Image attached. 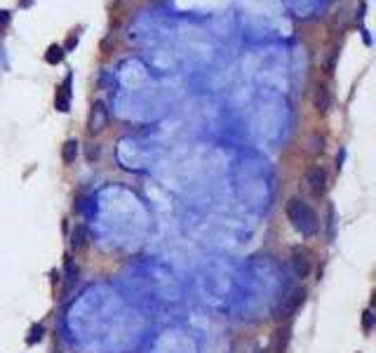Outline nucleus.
Segmentation results:
<instances>
[{
    "label": "nucleus",
    "instance_id": "obj_1",
    "mask_svg": "<svg viewBox=\"0 0 376 353\" xmlns=\"http://www.w3.org/2000/svg\"><path fill=\"white\" fill-rule=\"evenodd\" d=\"M287 219H290L292 229L299 231L303 238L315 236L320 229L315 210H313L306 200H301V198H290V203H287Z\"/></svg>",
    "mask_w": 376,
    "mask_h": 353
},
{
    "label": "nucleus",
    "instance_id": "obj_2",
    "mask_svg": "<svg viewBox=\"0 0 376 353\" xmlns=\"http://www.w3.org/2000/svg\"><path fill=\"white\" fill-rule=\"evenodd\" d=\"M303 301H306V289H303V287L292 289L290 295L282 299V304L278 306V311H275V318H280V320L292 318V316H294V313L299 311L301 306H303Z\"/></svg>",
    "mask_w": 376,
    "mask_h": 353
},
{
    "label": "nucleus",
    "instance_id": "obj_3",
    "mask_svg": "<svg viewBox=\"0 0 376 353\" xmlns=\"http://www.w3.org/2000/svg\"><path fill=\"white\" fill-rule=\"evenodd\" d=\"M306 184H308V191L315 198H320V196H324L327 186H329V174H327V170H324L322 165H315V168L308 170Z\"/></svg>",
    "mask_w": 376,
    "mask_h": 353
},
{
    "label": "nucleus",
    "instance_id": "obj_4",
    "mask_svg": "<svg viewBox=\"0 0 376 353\" xmlns=\"http://www.w3.org/2000/svg\"><path fill=\"white\" fill-rule=\"evenodd\" d=\"M106 125H108V109H106L104 101H94L92 111H90V118H87V132L99 134L106 130Z\"/></svg>",
    "mask_w": 376,
    "mask_h": 353
},
{
    "label": "nucleus",
    "instance_id": "obj_5",
    "mask_svg": "<svg viewBox=\"0 0 376 353\" xmlns=\"http://www.w3.org/2000/svg\"><path fill=\"white\" fill-rule=\"evenodd\" d=\"M292 271H294L296 278H308V273L313 268V259H311V252L306 247H292Z\"/></svg>",
    "mask_w": 376,
    "mask_h": 353
},
{
    "label": "nucleus",
    "instance_id": "obj_6",
    "mask_svg": "<svg viewBox=\"0 0 376 353\" xmlns=\"http://www.w3.org/2000/svg\"><path fill=\"white\" fill-rule=\"evenodd\" d=\"M313 106L318 113H327L331 109V90L324 82L315 85V92H313Z\"/></svg>",
    "mask_w": 376,
    "mask_h": 353
},
{
    "label": "nucleus",
    "instance_id": "obj_7",
    "mask_svg": "<svg viewBox=\"0 0 376 353\" xmlns=\"http://www.w3.org/2000/svg\"><path fill=\"white\" fill-rule=\"evenodd\" d=\"M87 245H90V233H87V229L82 224H75L73 231H71V250H73V252H82V250H87Z\"/></svg>",
    "mask_w": 376,
    "mask_h": 353
},
{
    "label": "nucleus",
    "instance_id": "obj_8",
    "mask_svg": "<svg viewBox=\"0 0 376 353\" xmlns=\"http://www.w3.org/2000/svg\"><path fill=\"white\" fill-rule=\"evenodd\" d=\"M54 106H57V111H61V113H66L71 106V73L66 75L64 85L57 90V97H54Z\"/></svg>",
    "mask_w": 376,
    "mask_h": 353
},
{
    "label": "nucleus",
    "instance_id": "obj_9",
    "mask_svg": "<svg viewBox=\"0 0 376 353\" xmlns=\"http://www.w3.org/2000/svg\"><path fill=\"white\" fill-rule=\"evenodd\" d=\"M287 342H290V325L284 327H278L275 335H273V344H271V351L273 353H284L287 348Z\"/></svg>",
    "mask_w": 376,
    "mask_h": 353
},
{
    "label": "nucleus",
    "instance_id": "obj_10",
    "mask_svg": "<svg viewBox=\"0 0 376 353\" xmlns=\"http://www.w3.org/2000/svg\"><path fill=\"white\" fill-rule=\"evenodd\" d=\"M64 47L61 45H57V43H52V45L47 47V52H45V61L47 64H61V61H64Z\"/></svg>",
    "mask_w": 376,
    "mask_h": 353
},
{
    "label": "nucleus",
    "instance_id": "obj_11",
    "mask_svg": "<svg viewBox=\"0 0 376 353\" xmlns=\"http://www.w3.org/2000/svg\"><path fill=\"white\" fill-rule=\"evenodd\" d=\"M78 151H80V149H78V141L69 139L64 144V149H61V160H64L66 165H73L75 158H78Z\"/></svg>",
    "mask_w": 376,
    "mask_h": 353
},
{
    "label": "nucleus",
    "instance_id": "obj_12",
    "mask_svg": "<svg viewBox=\"0 0 376 353\" xmlns=\"http://www.w3.org/2000/svg\"><path fill=\"white\" fill-rule=\"evenodd\" d=\"M362 330L365 332L374 330V311H371V308H367V311L362 313Z\"/></svg>",
    "mask_w": 376,
    "mask_h": 353
},
{
    "label": "nucleus",
    "instance_id": "obj_13",
    "mask_svg": "<svg viewBox=\"0 0 376 353\" xmlns=\"http://www.w3.org/2000/svg\"><path fill=\"white\" fill-rule=\"evenodd\" d=\"M42 332H45V330H42V325H33V327H31V335L26 337V342H29V344L40 342V339H42Z\"/></svg>",
    "mask_w": 376,
    "mask_h": 353
},
{
    "label": "nucleus",
    "instance_id": "obj_14",
    "mask_svg": "<svg viewBox=\"0 0 376 353\" xmlns=\"http://www.w3.org/2000/svg\"><path fill=\"white\" fill-rule=\"evenodd\" d=\"M78 45V35L75 33H71V38L66 40V45H64V52H69V50H73V47Z\"/></svg>",
    "mask_w": 376,
    "mask_h": 353
},
{
    "label": "nucleus",
    "instance_id": "obj_15",
    "mask_svg": "<svg viewBox=\"0 0 376 353\" xmlns=\"http://www.w3.org/2000/svg\"><path fill=\"white\" fill-rule=\"evenodd\" d=\"M7 24H10V12L0 10V26H7Z\"/></svg>",
    "mask_w": 376,
    "mask_h": 353
},
{
    "label": "nucleus",
    "instance_id": "obj_16",
    "mask_svg": "<svg viewBox=\"0 0 376 353\" xmlns=\"http://www.w3.org/2000/svg\"><path fill=\"white\" fill-rule=\"evenodd\" d=\"M259 353H271V351H259Z\"/></svg>",
    "mask_w": 376,
    "mask_h": 353
}]
</instances>
